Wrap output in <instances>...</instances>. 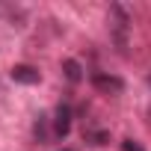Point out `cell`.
<instances>
[{
  "mask_svg": "<svg viewBox=\"0 0 151 151\" xmlns=\"http://www.w3.org/2000/svg\"><path fill=\"white\" fill-rule=\"evenodd\" d=\"M9 77H12L15 83L33 86V83H39V80H42V74H39V68H33V65H15V68L9 71Z\"/></svg>",
  "mask_w": 151,
  "mask_h": 151,
  "instance_id": "4",
  "label": "cell"
},
{
  "mask_svg": "<svg viewBox=\"0 0 151 151\" xmlns=\"http://www.w3.org/2000/svg\"><path fill=\"white\" fill-rule=\"evenodd\" d=\"M62 71H65V80L68 83H80L83 80V65L77 59H65L62 62Z\"/></svg>",
  "mask_w": 151,
  "mask_h": 151,
  "instance_id": "5",
  "label": "cell"
},
{
  "mask_svg": "<svg viewBox=\"0 0 151 151\" xmlns=\"http://www.w3.org/2000/svg\"><path fill=\"white\" fill-rule=\"evenodd\" d=\"M89 139H92V142H95V145H104V142H107V139H110V136H107V133H104V130H95V133H89Z\"/></svg>",
  "mask_w": 151,
  "mask_h": 151,
  "instance_id": "7",
  "label": "cell"
},
{
  "mask_svg": "<svg viewBox=\"0 0 151 151\" xmlns=\"http://www.w3.org/2000/svg\"><path fill=\"white\" fill-rule=\"evenodd\" d=\"M62 151H68V148H62Z\"/></svg>",
  "mask_w": 151,
  "mask_h": 151,
  "instance_id": "9",
  "label": "cell"
},
{
  "mask_svg": "<svg viewBox=\"0 0 151 151\" xmlns=\"http://www.w3.org/2000/svg\"><path fill=\"white\" fill-rule=\"evenodd\" d=\"M122 148H124V151H145L136 139H124V142H122Z\"/></svg>",
  "mask_w": 151,
  "mask_h": 151,
  "instance_id": "8",
  "label": "cell"
},
{
  "mask_svg": "<svg viewBox=\"0 0 151 151\" xmlns=\"http://www.w3.org/2000/svg\"><path fill=\"white\" fill-rule=\"evenodd\" d=\"M33 133H36V139H39V142H45V139H47V116H39V122H36Z\"/></svg>",
  "mask_w": 151,
  "mask_h": 151,
  "instance_id": "6",
  "label": "cell"
},
{
  "mask_svg": "<svg viewBox=\"0 0 151 151\" xmlns=\"http://www.w3.org/2000/svg\"><path fill=\"white\" fill-rule=\"evenodd\" d=\"M71 130V107L68 104H59L56 113H53V136L56 139H65Z\"/></svg>",
  "mask_w": 151,
  "mask_h": 151,
  "instance_id": "3",
  "label": "cell"
},
{
  "mask_svg": "<svg viewBox=\"0 0 151 151\" xmlns=\"http://www.w3.org/2000/svg\"><path fill=\"white\" fill-rule=\"evenodd\" d=\"M110 24H113L116 45H119V50L124 53V47H127V27H130V15H127V9L119 6V3H113V6H110Z\"/></svg>",
  "mask_w": 151,
  "mask_h": 151,
  "instance_id": "1",
  "label": "cell"
},
{
  "mask_svg": "<svg viewBox=\"0 0 151 151\" xmlns=\"http://www.w3.org/2000/svg\"><path fill=\"white\" fill-rule=\"evenodd\" d=\"M92 86H95L98 92H104V95H122V89H124V80H122V77H116V74L95 71V74H92Z\"/></svg>",
  "mask_w": 151,
  "mask_h": 151,
  "instance_id": "2",
  "label": "cell"
}]
</instances>
